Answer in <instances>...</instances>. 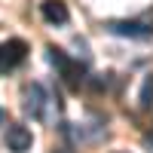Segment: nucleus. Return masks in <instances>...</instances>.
<instances>
[{"mask_svg": "<svg viewBox=\"0 0 153 153\" xmlns=\"http://www.w3.org/2000/svg\"><path fill=\"white\" fill-rule=\"evenodd\" d=\"M40 12H43V19H46L49 25H68V19H71L65 0H43V3H40Z\"/></svg>", "mask_w": 153, "mask_h": 153, "instance_id": "obj_6", "label": "nucleus"}, {"mask_svg": "<svg viewBox=\"0 0 153 153\" xmlns=\"http://www.w3.org/2000/svg\"><path fill=\"white\" fill-rule=\"evenodd\" d=\"M46 52H49V61H52V65L58 68V74L65 76V83H68L71 89H80V83L86 80V68L80 65V61L68 58V55L61 52V49H55V46H49Z\"/></svg>", "mask_w": 153, "mask_h": 153, "instance_id": "obj_1", "label": "nucleus"}, {"mask_svg": "<svg viewBox=\"0 0 153 153\" xmlns=\"http://www.w3.org/2000/svg\"><path fill=\"white\" fill-rule=\"evenodd\" d=\"M49 104H52V98H49V92L43 89V83H31L25 89V113H28L31 120H52L49 110H46Z\"/></svg>", "mask_w": 153, "mask_h": 153, "instance_id": "obj_2", "label": "nucleus"}, {"mask_svg": "<svg viewBox=\"0 0 153 153\" xmlns=\"http://www.w3.org/2000/svg\"><path fill=\"white\" fill-rule=\"evenodd\" d=\"M113 153H126V150H113Z\"/></svg>", "mask_w": 153, "mask_h": 153, "instance_id": "obj_10", "label": "nucleus"}, {"mask_svg": "<svg viewBox=\"0 0 153 153\" xmlns=\"http://www.w3.org/2000/svg\"><path fill=\"white\" fill-rule=\"evenodd\" d=\"M138 104H141L144 110L153 104V74L144 76V83H141V95H138Z\"/></svg>", "mask_w": 153, "mask_h": 153, "instance_id": "obj_7", "label": "nucleus"}, {"mask_svg": "<svg viewBox=\"0 0 153 153\" xmlns=\"http://www.w3.org/2000/svg\"><path fill=\"white\" fill-rule=\"evenodd\" d=\"M104 28L110 34L117 37H132V40H144V37H150V28L144 22H129V19H117V22H107Z\"/></svg>", "mask_w": 153, "mask_h": 153, "instance_id": "obj_4", "label": "nucleus"}, {"mask_svg": "<svg viewBox=\"0 0 153 153\" xmlns=\"http://www.w3.org/2000/svg\"><path fill=\"white\" fill-rule=\"evenodd\" d=\"M31 144H34V138H31V132L25 129V126H9V129H6V147L12 153L31 150Z\"/></svg>", "mask_w": 153, "mask_h": 153, "instance_id": "obj_5", "label": "nucleus"}, {"mask_svg": "<svg viewBox=\"0 0 153 153\" xmlns=\"http://www.w3.org/2000/svg\"><path fill=\"white\" fill-rule=\"evenodd\" d=\"M0 123H3V110H0Z\"/></svg>", "mask_w": 153, "mask_h": 153, "instance_id": "obj_9", "label": "nucleus"}, {"mask_svg": "<svg viewBox=\"0 0 153 153\" xmlns=\"http://www.w3.org/2000/svg\"><path fill=\"white\" fill-rule=\"evenodd\" d=\"M144 147H147V153H153V132L144 135Z\"/></svg>", "mask_w": 153, "mask_h": 153, "instance_id": "obj_8", "label": "nucleus"}, {"mask_svg": "<svg viewBox=\"0 0 153 153\" xmlns=\"http://www.w3.org/2000/svg\"><path fill=\"white\" fill-rule=\"evenodd\" d=\"M25 55H28V43H25V40L16 37V40L3 43V46H0V71H9V68L22 65Z\"/></svg>", "mask_w": 153, "mask_h": 153, "instance_id": "obj_3", "label": "nucleus"}]
</instances>
